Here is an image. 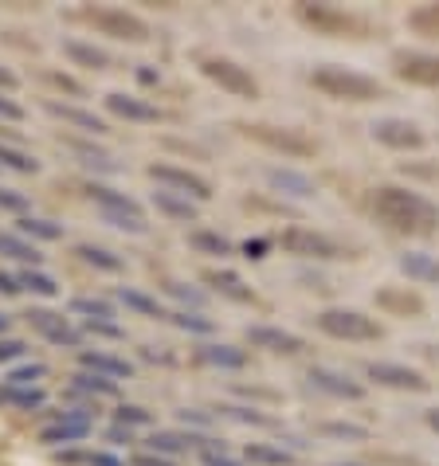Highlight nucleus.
Masks as SVG:
<instances>
[{
	"label": "nucleus",
	"instance_id": "obj_1",
	"mask_svg": "<svg viewBox=\"0 0 439 466\" xmlns=\"http://www.w3.org/2000/svg\"><path fill=\"white\" fill-rule=\"evenodd\" d=\"M373 216H377L384 228L400 231V236H432L439 228L435 204L412 188H400V185H381L373 192Z\"/></svg>",
	"mask_w": 439,
	"mask_h": 466
},
{
	"label": "nucleus",
	"instance_id": "obj_2",
	"mask_svg": "<svg viewBox=\"0 0 439 466\" xmlns=\"http://www.w3.org/2000/svg\"><path fill=\"white\" fill-rule=\"evenodd\" d=\"M310 83H314L326 98H338V102H381L389 95L377 79H369V75H361V71H350V67H338V63L314 67Z\"/></svg>",
	"mask_w": 439,
	"mask_h": 466
},
{
	"label": "nucleus",
	"instance_id": "obj_3",
	"mask_svg": "<svg viewBox=\"0 0 439 466\" xmlns=\"http://www.w3.org/2000/svg\"><path fill=\"white\" fill-rule=\"evenodd\" d=\"M87 197L98 208L102 224L118 228V231H126V236H146V231H149L146 208H141L134 197H126V192L110 188V185H87Z\"/></svg>",
	"mask_w": 439,
	"mask_h": 466
},
{
	"label": "nucleus",
	"instance_id": "obj_4",
	"mask_svg": "<svg viewBox=\"0 0 439 466\" xmlns=\"http://www.w3.org/2000/svg\"><path fill=\"white\" fill-rule=\"evenodd\" d=\"M299 20L306 28H314L318 35H330V40H369L373 35V24L357 12H345L338 5H299Z\"/></svg>",
	"mask_w": 439,
	"mask_h": 466
},
{
	"label": "nucleus",
	"instance_id": "obj_5",
	"mask_svg": "<svg viewBox=\"0 0 439 466\" xmlns=\"http://www.w3.org/2000/svg\"><path fill=\"white\" fill-rule=\"evenodd\" d=\"M79 16L95 28L98 35H110V40H122V44H146L149 40V24L134 16L126 8H110V5H98V8H83Z\"/></svg>",
	"mask_w": 439,
	"mask_h": 466
},
{
	"label": "nucleus",
	"instance_id": "obj_6",
	"mask_svg": "<svg viewBox=\"0 0 439 466\" xmlns=\"http://www.w3.org/2000/svg\"><path fill=\"white\" fill-rule=\"evenodd\" d=\"M314 321L326 338H338V341H381L384 338L381 321L365 318L361 309H322Z\"/></svg>",
	"mask_w": 439,
	"mask_h": 466
},
{
	"label": "nucleus",
	"instance_id": "obj_7",
	"mask_svg": "<svg viewBox=\"0 0 439 466\" xmlns=\"http://www.w3.org/2000/svg\"><path fill=\"white\" fill-rule=\"evenodd\" d=\"M146 177L153 180V185H161V192H173V197H185L192 204L212 200V185H209V180H204L200 173H192V169H180V165L153 161V165H146Z\"/></svg>",
	"mask_w": 439,
	"mask_h": 466
},
{
	"label": "nucleus",
	"instance_id": "obj_8",
	"mask_svg": "<svg viewBox=\"0 0 439 466\" xmlns=\"http://www.w3.org/2000/svg\"><path fill=\"white\" fill-rule=\"evenodd\" d=\"M95 431V416L90 408H63L51 416V423L40 427V443L44 447H75Z\"/></svg>",
	"mask_w": 439,
	"mask_h": 466
},
{
	"label": "nucleus",
	"instance_id": "obj_9",
	"mask_svg": "<svg viewBox=\"0 0 439 466\" xmlns=\"http://www.w3.org/2000/svg\"><path fill=\"white\" fill-rule=\"evenodd\" d=\"M200 75L236 98H260V83L251 79V71L240 67V63H231V59H220V56L200 59Z\"/></svg>",
	"mask_w": 439,
	"mask_h": 466
},
{
	"label": "nucleus",
	"instance_id": "obj_10",
	"mask_svg": "<svg viewBox=\"0 0 439 466\" xmlns=\"http://www.w3.org/2000/svg\"><path fill=\"white\" fill-rule=\"evenodd\" d=\"M243 134H248L251 141H260V146L282 153V157H314L318 146L310 141L306 134H299V129H282V126H240Z\"/></svg>",
	"mask_w": 439,
	"mask_h": 466
},
{
	"label": "nucleus",
	"instance_id": "obj_11",
	"mask_svg": "<svg viewBox=\"0 0 439 466\" xmlns=\"http://www.w3.org/2000/svg\"><path fill=\"white\" fill-rule=\"evenodd\" d=\"M282 251H291V255H299V258H318V263H333V258L350 255L338 239L322 236V231H310V228L282 231Z\"/></svg>",
	"mask_w": 439,
	"mask_h": 466
},
{
	"label": "nucleus",
	"instance_id": "obj_12",
	"mask_svg": "<svg viewBox=\"0 0 439 466\" xmlns=\"http://www.w3.org/2000/svg\"><path fill=\"white\" fill-rule=\"evenodd\" d=\"M393 75L412 86H439V56H432V51H393Z\"/></svg>",
	"mask_w": 439,
	"mask_h": 466
},
{
	"label": "nucleus",
	"instance_id": "obj_13",
	"mask_svg": "<svg viewBox=\"0 0 439 466\" xmlns=\"http://www.w3.org/2000/svg\"><path fill=\"white\" fill-rule=\"evenodd\" d=\"M28 326L40 333L44 341L59 345V349H75V353L83 349V329L71 326V318L56 314V309H32V314H28Z\"/></svg>",
	"mask_w": 439,
	"mask_h": 466
},
{
	"label": "nucleus",
	"instance_id": "obj_14",
	"mask_svg": "<svg viewBox=\"0 0 439 466\" xmlns=\"http://www.w3.org/2000/svg\"><path fill=\"white\" fill-rule=\"evenodd\" d=\"M44 110L51 114V118H59L63 126H71V129H79V134H87V137H107L110 134V122L98 118L95 110L71 106V102H59V98H47Z\"/></svg>",
	"mask_w": 439,
	"mask_h": 466
},
{
	"label": "nucleus",
	"instance_id": "obj_15",
	"mask_svg": "<svg viewBox=\"0 0 439 466\" xmlns=\"http://www.w3.org/2000/svg\"><path fill=\"white\" fill-rule=\"evenodd\" d=\"M369 134H373V141H381V146H389V149H424L428 146L424 129L404 118H381L369 126Z\"/></svg>",
	"mask_w": 439,
	"mask_h": 466
},
{
	"label": "nucleus",
	"instance_id": "obj_16",
	"mask_svg": "<svg viewBox=\"0 0 439 466\" xmlns=\"http://www.w3.org/2000/svg\"><path fill=\"white\" fill-rule=\"evenodd\" d=\"M102 106H107V114H114V118H122V122H134V126L161 122V110L153 106V102L138 98V95H126V90H110V95L102 98Z\"/></svg>",
	"mask_w": 439,
	"mask_h": 466
},
{
	"label": "nucleus",
	"instance_id": "obj_17",
	"mask_svg": "<svg viewBox=\"0 0 439 466\" xmlns=\"http://www.w3.org/2000/svg\"><path fill=\"white\" fill-rule=\"evenodd\" d=\"M83 372H95V377H107V380H130L134 377V365L118 353H110V349H79L75 353Z\"/></svg>",
	"mask_w": 439,
	"mask_h": 466
},
{
	"label": "nucleus",
	"instance_id": "obj_18",
	"mask_svg": "<svg viewBox=\"0 0 439 466\" xmlns=\"http://www.w3.org/2000/svg\"><path fill=\"white\" fill-rule=\"evenodd\" d=\"M365 377L369 380H377V384H384V388H396V392H428L432 388V380L424 377V372H416V369H404V365H365Z\"/></svg>",
	"mask_w": 439,
	"mask_h": 466
},
{
	"label": "nucleus",
	"instance_id": "obj_19",
	"mask_svg": "<svg viewBox=\"0 0 439 466\" xmlns=\"http://www.w3.org/2000/svg\"><path fill=\"white\" fill-rule=\"evenodd\" d=\"M306 380L314 388H322V392L338 396V400H361L365 396V384H357L353 377H345V372H338V369H326V365H314L306 372Z\"/></svg>",
	"mask_w": 439,
	"mask_h": 466
},
{
	"label": "nucleus",
	"instance_id": "obj_20",
	"mask_svg": "<svg viewBox=\"0 0 439 466\" xmlns=\"http://www.w3.org/2000/svg\"><path fill=\"white\" fill-rule=\"evenodd\" d=\"M248 341L255 349H267V353H282V357H294L302 353L306 341L299 333H287V329H275V326H248Z\"/></svg>",
	"mask_w": 439,
	"mask_h": 466
},
{
	"label": "nucleus",
	"instance_id": "obj_21",
	"mask_svg": "<svg viewBox=\"0 0 439 466\" xmlns=\"http://www.w3.org/2000/svg\"><path fill=\"white\" fill-rule=\"evenodd\" d=\"M209 443V435H197V431H153L146 439V451L149 455H161V459H169V455H185L189 447H204Z\"/></svg>",
	"mask_w": 439,
	"mask_h": 466
},
{
	"label": "nucleus",
	"instance_id": "obj_22",
	"mask_svg": "<svg viewBox=\"0 0 439 466\" xmlns=\"http://www.w3.org/2000/svg\"><path fill=\"white\" fill-rule=\"evenodd\" d=\"M59 51L75 63V67H87V71H110V67H114L110 51H102V47L87 44V40H75V35H71V40H63Z\"/></svg>",
	"mask_w": 439,
	"mask_h": 466
},
{
	"label": "nucleus",
	"instance_id": "obj_23",
	"mask_svg": "<svg viewBox=\"0 0 439 466\" xmlns=\"http://www.w3.org/2000/svg\"><path fill=\"white\" fill-rule=\"evenodd\" d=\"M377 306L384 314H396V318H420L424 314V298L416 290H396V287H384L377 290Z\"/></svg>",
	"mask_w": 439,
	"mask_h": 466
},
{
	"label": "nucleus",
	"instance_id": "obj_24",
	"mask_svg": "<svg viewBox=\"0 0 439 466\" xmlns=\"http://www.w3.org/2000/svg\"><path fill=\"white\" fill-rule=\"evenodd\" d=\"M0 258H12L20 267H44V251L20 231H0Z\"/></svg>",
	"mask_w": 439,
	"mask_h": 466
},
{
	"label": "nucleus",
	"instance_id": "obj_25",
	"mask_svg": "<svg viewBox=\"0 0 439 466\" xmlns=\"http://www.w3.org/2000/svg\"><path fill=\"white\" fill-rule=\"evenodd\" d=\"M67 392L71 396H83V400H114V396H118V380H107V377H95V372L75 369Z\"/></svg>",
	"mask_w": 439,
	"mask_h": 466
},
{
	"label": "nucleus",
	"instance_id": "obj_26",
	"mask_svg": "<svg viewBox=\"0 0 439 466\" xmlns=\"http://www.w3.org/2000/svg\"><path fill=\"white\" fill-rule=\"evenodd\" d=\"M47 404V392L44 388H16V384H5L0 380V408H12V411H40Z\"/></svg>",
	"mask_w": 439,
	"mask_h": 466
},
{
	"label": "nucleus",
	"instance_id": "obj_27",
	"mask_svg": "<svg viewBox=\"0 0 439 466\" xmlns=\"http://www.w3.org/2000/svg\"><path fill=\"white\" fill-rule=\"evenodd\" d=\"M114 298L130 309V314H138V318H169V309H165L158 298L153 294H146V290H138V287H118L114 290Z\"/></svg>",
	"mask_w": 439,
	"mask_h": 466
},
{
	"label": "nucleus",
	"instance_id": "obj_28",
	"mask_svg": "<svg viewBox=\"0 0 439 466\" xmlns=\"http://www.w3.org/2000/svg\"><path fill=\"white\" fill-rule=\"evenodd\" d=\"M197 360H204V365H212V369H243V365H248V353L236 349V345H216V341H209V345L197 349Z\"/></svg>",
	"mask_w": 439,
	"mask_h": 466
},
{
	"label": "nucleus",
	"instance_id": "obj_29",
	"mask_svg": "<svg viewBox=\"0 0 439 466\" xmlns=\"http://www.w3.org/2000/svg\"><path fill=\"white\" fill-rule=\"evenodd\" d=\"M16 231L24 239L32 243H59L67 231H63V224H56V219H44V216H24L16 219Z\"/></svg>",
	"mask_w": 439,
	"mask_h": 466
},
{
	"label": "nucleus",
	"instance_id": "obj_30",
	"mask_svg": "<svg viewBox=\"0 0 439 466\" xmlns=\"http://www.w3.org/2000/svg\"><path fill=\"white\" fill-rule=\"evenodd\" d=\"M204 282H209V287H216L220 294H228L231 302H255L251 287L236 275V270H209V275H204Z\"/></svg>",
	"mask_w": 439,
	"mask_h": 466
},
{
	"label": "nucleus",
	"instance_id": "obj_31",
	"mask_svg": "<svg viewBox=\"0 0 439 466\" xmlns=\"http://www.w3.org/2000/svg\"><path fill=\"white\" fill-rule=\"evenodd\" d=\"M75 255H79L87 267L107 270V275H118V270H126V258L107 251V248H98V243H75Z\"/></svg>",
	"mask_w": 439,
	"mask_h": 466
},
{
	"label": "nucleus",
	"instance_id": "obj_32",
	"mask_svg": "<svg viewBox=\"0 0 439 466\" xmlns=\"http://www.w3.org/2000/svg\"><path fill=\"white\" fill-rule=\"evenodd\" d=\"M0 169H12V173H24V177H36L44 169L40 157H32L28 149L12 146V141H0Z\"/></svg>",
	"mask_w": 439,
	"mask_h": 466
},
{
	"label": "nucleus",
	"instance_id": "obj_33",
	"mask_svg": "<svg viewBox=\"0 0 439 466\" xmlns=\"http://www.w3.org/2000/svg\"><path fill=\"white\" fill-rule=\"evenodd\" d=\"M396 267L404 270L408 279H416V282H439V258H432V255L408 251V255L396 258Z\"/></svg>",
	"mask_w": 439,
	"mask_h": 466
},
{
	"label": "nucleus",
	"instance_id": "obj_34",
	"mask_svg": "<svg viewBox=\"0 0 439 466\" xmlns=\"http://www.w3.org/2000/svg\"><path fill=\"white\" fill-rule=\"evenodd\" d=\"M267 180H271V188L287 192V197H314V180L294 173V169H271Z\"/></svg>",
	"mask_w": 439,
	"mask_h": 466
},
{
	"label": "nucleus",
	"instance_id": "obj_35",
	"mask_svg": "<svg viewBox=\"0 0 439 466\" xmlns=\"http://www.w3.org/2000/svg\"><path fill=\"white\" fill-rule=\"evenodd\" d=\"M71 314L79 321H114V302H107V298L79 294V298H71Z\"/></svg>",
	"mask_w": 439,
	"mask_h": 466
},
{
	"label": "nucleus",
	"instance_id": "obj_36",
	"mask_svg": "<svg viewBox=\"0 0 439 466\" xmlns=\"http://www.w3.org/2000/svg\"><path fill=\"white\" fill-rule=\"evenodd\" d=\"M16 282H20V290H28L36 298H56L59 294V282L51 279L44 267H24L20 275H16Z\"/></svg>",
	"mask_w": 439,
	"mask_h": 466
},
{
	"label": "nucleus",
	"instance_id": "obj_37",
	"mask_svg": "<svg viewBox=\"0 0 439 466\" xmlns=\"http://www.w3.org/2000/svg\"><path fill=\"white\" fill-rule=\"evenodd\" d=\"M153 208H158L161 216H169V219H185V224H192L197 219V204L185 200V197H173V192H153Z\"/></svg>",
	"mask_w": 439,
	"mask_h": 466
},
{
	"label": "nucleus",
	"instance_id": "obj_38",
	"mask_svg": "<svg viewBox=\"0 0 439 466\" xmlns=\"http://www.w3.org/2000/svg\"><path fill=\"white\" fill-rule=\"evenodd\" d=\"M189 248L197 255H212V258H228L231 255V243L220 236V231H204V228L189 231Z\"/></svg>",
	"mask_w": 439,
	"mask_h": 466
},
{
	"label": "nucleus",
	"instance_id": "obj_39",
	"mask_svg": "<svg viewBox=\"0 0 439 466\" xmlns=\"http://www.w3.org/2000/svg\"><path fill=\"white\" fill-rule=\"evenodd\" d=\"M408 28L424 40H439V5H420L408 12Z\"/></svg>",
	"mask_w": 439,
	"mask_h": 466
},
{
	"label": "nucleus",
	"instance_id": "obj_40",
	"mask_svg": "<svg viewBox=\"0 0 439 466\" xmlns=\"http://www.w3.org/2000/svg\"><path fill=\"white\" fill-rule=\"evenodd\" d=\"M59 462H75V466H126L114 451H59Z\"/></svg>",
	"mask_w": 439,
	"mask_h": 466
},
{
	"label": "nucleus",
	"instance_id": "obj_41",
	"mask_svg": "<svg viewBox=\"0 0 439 466\" xmlns=\"http://www.w3.org/2000/svg\"><path fill=\"white\" fill-rule=\"evenodd\" d=\"M47 377V365L40 360H24V365H12L5 372V384H16V388H40V380Z\"/></svg>",
	"mask_w": 439,
	"mask_h": 466
},
{
	"label": "nucleus",
	"instance_id": "obj_42",
	"mask_svg": "<svg viewBox=\"0 0 439 466\" xmlns=\"http://www.w3.org/2000/svg\"><path fill=\"white\" fill-rule=\"evenodd\" d=\"M243 459L255 462V466H294V455L282 447H267V443H251L243 451Z\"/></svg>",
	"mask_w": 439,
	"mask_h": 466
},
{
	"label": "nucleus",
	"instance_id": "obj_43",
	"mask_svg": "<svg viewBox=\"0 0 439 466\" xmlns=\"http://www.w3.org/2000/svg\"><path fill=\"white\" fill-rule=\"evenodd\" d=\"M0 212H8V216H32V200H28V192H20V188H8V185H0Z\"/></svg>",
	"mask_w": 439,
	"mask_h": 466
},
{
	"label": "nucleus",
	"instance_id": "obj_44",
	"mask_svg": "<svg viewBox=\"0 0 439 466\" xmlns=\"http://www.w3.org/2000/svg\"><path fill=\"white\" fill-rule=\"evenodd\" d=\"M197 455H200V466H243L236 455H228V447L216 443V439H209V443H204Z\"/></svg>",
	"mask_w": 439,
	"mask_h": 466
},
{
	"label": "nucleus",
	"instance_id": "obj_45",
	"mask_svg": "<svg viewBox=\"0 0 439 466\" xmlns=\"http://www.w3.org/2000/svg\"><path fill=\"white\" fill-rule=\"evenodd\" d=\"M67 149H71V153H79L83 165H90V169H107V173H114V161H110L102 149H95V146H83V141H67Z\"/></svg>",
	"mask_w": 439,
	"mask_h": 466
},
{
	"label": "nucleus",
	"instance_id": "obj_46",
	"mask_svg": "<svg viewBox=\"0 0 439 466\" xmlns=\"http://www.w3.org/2000/svg\"><path fill=\"white\" fill-rule=\"evenodd\" d=\"M169 321H173L177 329H185V333H212V329H216L209 318H200V314H189V309H173V314H169Z\"/></svg>",
	"mask_w": 439,
	"mask_h": 466
},
{
	"label": "nucleus",
	"instance_id": "obj_47",
	"mask_svg": "<svg viewBox=\"0 0 439 466\" xmlns=\"http://www.w3.org/2000/svg\"><path fill=\"white\" fill-rule=\"evenodd\" d=\"M83 338H107V341H126V329L118 321H83Z\"/></svg>",
	"mask_w": 439,
	"mask_h": 466
},
{
	"label": "nucleus",
	"instance_id": "obj_48",
	"mask_svg": "<svg viewBox=\"0 0 439 466\" xmlns=\"http://www.w3.org/2000/svg\"><path fill=\"white\" fill-rule=\"evenodd\" d=\"M318 431L322 435H333V439H353V443H365V439H369L365 427H353V423H322Z\"/></svg>",
	"mask_w": 439,
	"mask_h": 466
},
{
	"label": "nucleus",
	"instance_id": "obj_49",
	"mask_svg": "<svg viewBox=\"0 0 439 466\" xmlns=\"http://www.w3.org/2000/svg\"><path fill=\"white\" fill-rule=\"evenodd\" d=\"M169 298H177L180 306H197V309L209 302V294H204V290H192L189 282H169Z\"/></svg>",
	"mask_w": 439,
	"mask_h": 466
},
{
	"label": "nucleus",
	"instance_id": "obj_50",
	"mask_svg": "<svg viewBox=\"0 0 439 466\" xmlns=\"http://www.w3.org/2000/svg\"><path fill=\"white\" fill-rule=\"evenodd\" d=\"M114 420H118V427H146V423H153V411L138 408V404H122Z\"/></svg>",
	"mask_w": 439,
	"mask_h": 466
},
{
	"label": "nucleus",
	"instance_id": "obj_51",
	"mask_svg": "<svg viewBox=\"0 0 439 466\" xmlns=\"http://www.w3.org/2000/svg\"><path fill=\"white\" fill-rule=\"evenodd\" d=\"M24 357H28V345L20 338H0V365H16Z\"/></svg>",
	"mask_w": 439,
	"mask_h": 466
},
{
	"label": "nucleus",
	"instance_id": "obj_52",
	"mask_svg": "<svg viewBox=\"0 0 439 466\" xmlns=\"http://www.w3.org/2000/svg\"><path fill=\"white\" fill-rule=\"evenodd\" d=\"M220 411H224L228 420H236V423H251V427H267V423H271V420H267V416H260L255 408H231V404H224Z\"/></svg>",
	"mask_w": 439,
	"mask_h": 466
},
{
	"label": "nucleus",
	"instance_id": "obj_53",
	"mask_svg": "<svg viewBox=\"0 0 439 466\" xmlns=\"http://www.w3.org/2000/svg\"><path fill=\"white\" fill-rule=\"evenodd\" d=\"M0 122H24V106L12 95H0Z\"/></svg>",
	"mask_w": 439,
	"mask_h": 466
},
{
	"label": "nucleus",
	"instance_id": "obj_54",
	"mask_svg": "<svg viewBox=\"0 0 439 466\" xmlns=\"http://www.w3.org/2000/svg\"><path fill=\"white\" fill-rule=\"evenodd\" d=\"M12 90H20V79L0 63V95H12Z\"/></svg>",
	"mask_w": 439,
	"mask_h": 466
},
{
	"label": "nucleus",
	"instance_id": "obj_55",
	"mask_svg": "<svg viewBox=\"0 0 439 466\" xmlns=\"http://www.w3.org/2000/svg\"><path fill=\"white\" fill-rule=\"evenodd\" d=\"M0 294H5V298H16V294H20L16 275H5V270H0Z\"/></svg>",
	"mask_w": 439,
	"mask_h": 466
},
{
	"label": "nucleus",
	"instance_id": "obj_56",
	"mask_svg": "<svg viewBox=\"0 0 439 466\" xmlns=\"http://www.w3.org/2000/svg\"><path fill=\"white\" fill-rule=\"evenodd\" d=\"M107 439H110V443H134V431H130V427H118V423H114L110 431H107Z\"/></svg>",
	"mask_w": 439,
	"mask_h": 466
},
{
	"label": "nucleus",
	"instance_id": "obj_57",
	"mask_svg": "<svg viewBox=\"0 0 439 466\" xmlns=\"http://www.w3.org/2000/svg\"><path fill=\"white\" fill-rule=\"evenodd\" d=\"M263 251H267L263 239H248V243H243V255H248V258H263Z\"/></svg>",
	"mask_w": 439,
	"mask_h": 466
},
{
	"label": "nucleus",
	"instance_id": "obj_58",
	"mask_svg": "<svg viewBox=\"0 0 439 466\" xmlns=\"http://www.w3.org/2000/svg\"><path fill=\"white\" fill-rule=\"evenodd\" d=\"M134 466H173L169 459H161V455H138Z\"/></svg>",
	"mask_w": 439,
	"mask_h": 466
},
{
	"label": "nucleus",
	"instance_id": "obj_59",
	"mask_svg": "<svg viewBox=\"0 0 439 466\" xmlns=\"http://www.w3.org/2000/svg\"><path fill=\"white\" fill-rule=\"evenodd\" d=\"M8 329H12V318L0 314V338H8Z\"/></svg>",
	"mask_w": 439,
	"mask_h": 466
},
{
	"label": "nucleus",
	"instance_id": "obj_60",
	"mask_svg": "<svg viewBox=\"0 0 439 466\" xmlns=\"http://www.w3.org/2000/svg\"><path fill=\"white\" fill-rule=\"evenodd\" d=\"M428 427H432V431H439V408L428 411Z\"/></svg>",
	"mask_w": 439,
	"mask_h": 466
},
{
	"label": "nucleus",
	"instance_id": "obj_61",
	"mask_svg": "<svg viewBox=\"0 0 439 466\" xmlns=\"http://www.w3.org/2000/svg\"><path fill=\"white\" fill-rule=\"evenodd\" d=\"M338 466H357V462H338Z\"/></svg>",
	"mask_w": 439,
	"mask_h": 466
}]
</instances>
